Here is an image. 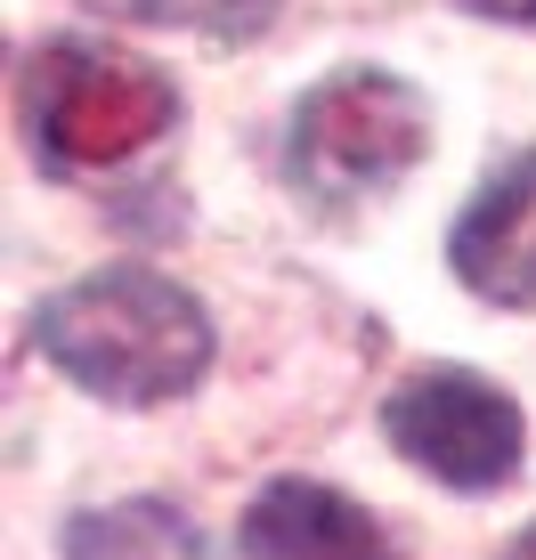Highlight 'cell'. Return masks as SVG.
<instances>
[{"instance_id": "obj_1", "label": "cell", "mask_w": 536, "mask_h": 560, "mask_svg": "<svg viewBox=\"0 0 536 560\" xmlns=\"http://www.w3.org/2000/svg\"><path fill=\"white\" fill-rule=\"evenodd\" d=\"M33 341L66 382L114 407H163L196 390L212 365V317L196 293H179L155 268H106V277L66 284L42 317Z\"/></svg>"}, {"instance_id": "obj_2", "label": "cell", "mask_w": 536, "mask_h": 560, "mask_svg": "<svg viewBox=\"0 0 536 560\" xmlns=\"http://www.w3.org/2000/svg\"><path fill=\"white\" fill-rule=\"evenodd\" d=\"M25 122L49 171H114L179 122V90L130 49L49 42L25 57Z\"/></svg>"}, {"instance_id": "obj_3", "label": "cell", "mask_w": 536, "mask_h": 560, "mask_svg": "<svg viewBox=\"0 0 536 560\" xmlns=\"http://www.w3.org/2000/svg\"><path fill=\"white\" fill-rule=\"evenodd\" d=\"M431 147V106L415 82H398V73L382 66H350L334 73V82H317L310 98L293 106V147H284V163H293V179L310 187V196H382L391 179H407L415 163H423Z\"/></svg>"}, {"instance_id": "obj_4", "label": "cell", "mask_w": 536, "mask_h": 560, "mask_svg": "<svg viewBox=\"0 0 536 560\" xmlns=\"http://www.w3.org/2000/svg\"><path fill=\"white\" fill-rule=\"evenodd\" d=\"M382 431H391V447L415 463V471L447 479V488H504L512 471H521V407H512L496 382L464 374V365H423V374H407L391 390V407H382Z\"/></svg>"}, {"instance_id": "obj_5", "label": "cell", "mask_w": 536, "mask_h": 560, "mask_svg": "<svg viewBox=\"0 0 536 560\" xmlns=\"http://www.w3.org/2000/svg\"><path fill=\"white\" fill-rule=\"evenodd\" d=\"M244 545L260 560H407V545L366 504H350L341 488H317V479L260 488L244 512Z\"/></svg>"}, {"instance_id": "obj_6", "label": "cell", "mask_w": 536, "mask_h": 560, "mask_svg": "<svg viewBox=\"0 0 536 560\" xmlns=\"http://www.w3.org/2000/svg\"><path fill=\"white\" fill-rule=\"evenodd\" d=\"M447 260L480 301L536 308V154H521L504 179L480 187V203L455 220Z\"/></svg>"}, {"instance_id": "obj_7", "label": "cell", "mask_w": 536, "mask_h": 560, "mask_svg": "<svg viewBox=\"0 0 536 560\" xmlns=\"http://www.w3.org/2000/svg\"><path fill=\"white\" fill-rule=\"evenodd\" d=\"M90 9L130 16V25H196V33H220V42H244L284 0H90Z\"/></svg>"}, {"instance_id": "obj_8", "label": "cell", "mask_w": 536, "mask_h": 560, "mask_svg": "<svg viewBox=\"0 0 536 560\" xmlns=\"http://www.w3.org/2000/svg\"><path fill=\"white\" fill-rule=\"evenodd\" d=\"M471 16H496V25H536V0H464Z\"/></svg>"}, {"instance_id": "obj_9", "label": "cell", "mask_w": 536, "mask_h": 560, "mask_svg": "<svg viewBox=\"0 0 536 560\" xmlns=\"http://www.w3.org/2000/svg\"><path fill=\"white\" fill-rule=\"evenodd\" d=\"M504 560H536V520H528L521 536H512V552H504Z\"/></svg>"}]
</instances>
